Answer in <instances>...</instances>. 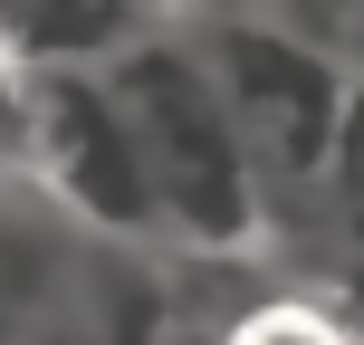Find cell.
Here are the masks:
<instances>
[{"label":"cell","instance_id":"1","mask_svg":"<svg viewBox=\"0 0 364 345\" xmlns=\"http://www.w3.org/2000/svg\"><path fill=\"white\" fill-rule=\"evenodd\" d=\"M134 115H144L154 144L173 154L182 201H192V211H211V221H230V154H220V125L201 115L192 77H182L173 58H144V68H134Z\"/></svg>","mask_w":364,"mask_h":345},{"label":"cell","instance_id":"2","mask_svg":"<svg viewBox=\"0 0 364 345\" xmlns=\"http://www.w3.org/2000/svg\"><path fill=\"white\" fill-rule=\"evenodd\" d=\"M48 154L77 173V192L96 201V211H144V192H134V164H125V134L106 125V106L77 87L48 96Z\"/></svg>","mask_w":364,"mask_h":345}]
</instances>
